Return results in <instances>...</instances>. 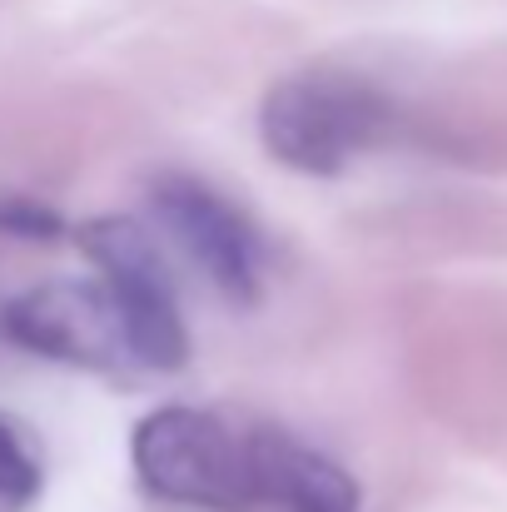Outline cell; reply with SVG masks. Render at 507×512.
<instances>
[{
	"label": "cell",
	"mask_w": 507,
	"mask_h": 512,
	"mask_svg": "<svg viewBox=\"0 0 507 512\" xmlns=\"http://www.w3.org/2000/svg\"><path fill=\"white\" fill-rule=\"evenodd\" d=\"M264 150L299 174H343L363 150L393 135L388 100L343 70H304L269 85L259 105Z\"/></svg>",
	"instance_id": "1"
},
{
	"label": "cell",
	"mask_w": 507,
	"mask_h": 512,
	"mask_svg": "<svg viewBox=\"0 0 507 512\" xmlns=\"http://www.w3.org/2000/svg\"><path fill=\"white\" fill-rule=\"evenodd\" d=\"M130 463L145 493L209 512L254 508V433H239L209 408L169 403L140 418Z\"/></svg>",
	"instance_id": "2"
},
{
	"label": "cell",
	"mask_w": 507,
	"mask_h": 512,
	"mask_svg": "<svg viewBox=\"0 0 507 512\" xmlns=\"http://www.w3.org/2000/svg\"><path fill=\"white\" fill-rule=\"evenodd\" d=\"M40 498V463L25 448V438L0 423V512H25Z\"/></svg>",
	"instance_id": "7"
},
{
	"label": "cell",
	"mask_w": 507,
	"mask_h": 512,
	"mask_svg": "<svg viewBox=\"0 0 507 512\" xmlns=\"http://www.w3.org/2000/svg\"><path fill=\"white\" fill-rule=\"evenodd\" d=\"M80 244L130 324L135 363L155 373H174L189 358V334H184L174 279H169L155 239L135 219H95L80 229Z\"/></svg>",
	"instance_id": "3"
},
{
	"label": "cell",
	"mask_w": 507,
	"mask_h": 512,
	"mask_svg": "<svg viewBox=\"0 0 507 512\" xmlns=\"http://www.w3.org/2000/svg\"><path fill=\"white\" fill-rule=\"evenodd\" d=\"M0 229L15 234H60V219L40 204H0Z\"/></svg>",
	"instance_id": "8"
},
{
	"label": "cell",
	"mask_w": 507,
	"mask_h": 512,
	"mask_svg": "<svg viewBox=\"0 0 507 512\" xmlns=\"http://www.w3.org/2000/svg\"><path fill=\"white\" fill-rule=\"evenodd\" d=\"M254 508L358 512V483L284 428H254Z\"/></svg>",
	"instance_id": "6"
},
{
	"label": "cell",
	"mask_w": 507,
	"mask_h": 512,
	"mask_svg": "<svg viewBox=\"0 0 507 512\" xmlns=\"http://www.w3.org/2000/svg\"><path fill=\"white\" fill-rule=\"evenodd\" d=\"M150 204L169 229V239L214 279V289L224 299L249 304L264 284V244L254 234V224L219 199L209 184L189 179V174H165L150 184Z\"/></svg>",
	"instance_id": "5"
},
{
	"label": "cell",
	"mask_w": 507,
	"mask_h": 512,
	"mask_svg": "<svg viewBox=\"0 0 507 512\" xmlns=\"http://www.w3.org/2000/svg\"><path fill=\"white\" fill-rule=\"evenodd\" d=\"M5 334L40 358L75 368H140L130 324L100 279H60L20 294L5 309Z\"/></svg>",
	"instance_id": "4"
}]
</instances>
